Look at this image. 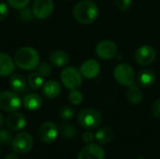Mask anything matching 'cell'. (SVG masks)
Listing matches in <instances>:
<instances>
[{
	"label": "cell",
	"mask_w": 160,
	"mask_h": 159,
	"mask_svg": "<svg viewBox=\"0 0 160 159\" xmlns=\"http://www.w3.org/2000/svg\"><path fill=\"white\" fill-rule=\"evenodd\" d=\"M72 13L78 22L82 24H90L97 20L99 11L94 1L82 0L74 6Z\"/></svg>",
	"instance_id": "cell-1"
},
{
	"label": "cell",
	"mask_w": 160,
	"mask_h": 159,
	"mask_svg": "<svg viewBox=\"0 0 160 159\" xmlns=\"http://www.w3.org/2000/svg\"><path fill=\"white\" fill-rule=\"evenodd\" d=\"M15 65L23 70H33L39 65V54L32 47H22L14 54Z\"/></svg>",
	"instance_id": "cell-2"
},
{
	"label": "cell",
	"mask_w": 160,
	"mask_h": 159,
	"mask_svg": "<svg viewBox=\"0 0 160 159\" xmlns=\"http://www.w3.org/2000/svg\"><path fill=\"white\" fill-rule=\"evenodd\" d=\"M78 122L85 129H94L102 123V114L96 109H84L79 112Z\"/></svg>",
	"instance_id": "cell-3"
},
{
	"label": "cell",
	"mask_w": 160,
	"mask_h": 159,
	"mask_svg": "<svg viewBox=\"0 0 160 159\" xmlns=\"http://www.w3.org/2000/svg\"><path fill=\"white\" fill-rule=\"evenodd\" d=\"M60 79L63 85L68 90L79 89L82 83V75L81 71L74 67L64 68L61 72Z\"/></svg>",
	"instance_id": "cell-4"
},
{
	"label": "cell",
	"mask_w": 160,
	"mask_h": 159,
	"mask_svg": "<svg viewBox=\"0 0 160 159\" xmlns=\"http://www.w3.org/2000/svg\"><path fill=\"white\" fill-rule=\"evenodd\" d=\"M115 81L123 86H131L135 83L136 75L132 68L128 64H119L113 70Z\"/></svg>",
	"instance_id": "cell-5"
},
{
	"label": "cell",
	"mask_w": 160,
	"mask_h": 159,
	"mask_svg": "<svg viewBox=\"0 0 160 159\" xmlns=\"http://www.w3.org/2000/svg\"><path fill=\"white\" fill-rule=\"evenodd\" d=\"M22 106L21 97L12 91H2L0 93V109L7 112L18 111Z\"/></svg>",
	"instance_id": "cell-6"
},
{
	"label": "cell",
	"mask_w": 160,
	"mask_h": 159,
	"mask_svg": "<svg viewBox=\"0 0 160 159\" xmlns=\"http://www.w3.org/2000/svg\"><path fill=\"white\" fill-rule=\"evenodd\" d=\"M34 144V140L31 134L27 132H19L16 134L11 142L12 149L18 154L28 153Z\"/></svg>",
	"instance_id": "cell-7"
},
{
	"label": "cell",
	"mask_w": 160,
	"mask_h": 159,
	"mask_svg": "<svg viewBox=\"0 0 160 159\" xmlns=\"http://www.w3.org/2000/svg\"><path fill=\"white\" fill-rule=\"evenodd\" d=\"M54 8L53 0H35L32 7L34 17L39 20L49 18Z\"/></svg>",
	"instance_id": "cell-8"
},
{
	"label": "cell",
	"mask_w": 160,
	"mask_h": 159,
	"mask_svg": "<svg viewBox=\"0 0 160 159\" xmlns=\"http://www.w3.org/2000/svg\"><path fill=\"white\" fill-rule=\"evenodd\" d=\"M58 127L55 124L52 122H45L43 123L38 131L39 140L44 143H52L55 141L58 136Z\"/></svg>",
	"instance_id": "cell-9"
},
{
	"label": "cell",
	"mask_w": 160,
	"mask_h": 159,
	"mask_svg": "<svg viewBox=\"0 0 160 159\" xmlns=\"http://www.w3.org/2000/svg\"><path fill=\"white\" fill-rule=\"evenodd\" d=\"M97 55L103 60H110L117 54V46L112 40H102L96 47Z\"/></svg>",
	"instance_id": "cell-10"
},
{
	"label": "cell",
	"mask_w": 160,
	"mask_h": 159,
	"mask_svg": "<svg viewBox=\"0 0 160 159\" xmlns=\"http://www.w3.org/2000/svg\"><path fill=\"white\" fill-rule=\"evenodd\" d=\"M156 59V51L150 45H142L135 52V60L142 66H147Z\"/></svg>",
	"instance_id": "cell-11"
},
{
	"label": "cell",
	"mask_w": 160,
	"mask_h": 159,
	"mask_svg": "<svg viewBox=\"0 0 160 159\" xmlns=\"http://www.w3.org/2000/svg\"><path fill=\"white\" fill-rule=\"evenodd\" d=\"M105 158V151L102 147L96 143H88L85 147H83L79 156L78 159H104Z\"/></svg>",
	"instance_id": "cell-12"
},
{
	"label": "cell",
	"mask_w": 160,
	"mask_h": 159,
	"mask_svg": "<svg viewBox=\"0 0 160 159\" xmlns=\"http://www.w3.org/2000/svg\"><path fill=\"white\" fill-rule=\"evenodd\" d=\"M7 127L13 131H20L23 129L26 126V119L25 116L20 112H13L8 114L6 120Z\"/></svg>",
	"instance_id": "cell-13"
},
{
	"label": "cell",
	"mask_w": 160,
	"mask_h": 159,
	"mask_svg": "<svg viewBox=\"0 0 160 159\" xmlns=\"http://www.w3.org/2000/svg\"><path fill=\"white\" fill-rule=\"evenodd\" d=\"M80 71L86 79H94L100 72V65L95 59L86 60L81 67Z\"/></svg>",
	"instance_id": "cell-14"
},
{
	"label": "cell",
	"mask_w": 160,
	"mask_h": 159,
	"mask_svg": "<svg viewBox=\"0 0 160 159\" xmlns=\"http://www.w3.org/2000/svg\"><path fill=\"white\" fill-rule=\"evenodd\" d=\"M14 60L7 53L0 52V76L7 77L14 71Z\"/></svg>",
	"instance_id": "cell-15"
},
{
	"label": "cell",
	"mask_w": 160,
	"mask_h": 159,
	"mask_svg": "<svg viewBox=\"0 0 160 159\" xmlns=\"http://www.w3.org/2000/svg\"><path fill=\"white\" fill-rule=\"evenodd\" d=\"M156 73L154 70L150 69V68H144L142 69L137 77V81L138 83L142 86V87H150L152 86L155 82H156Z\"/></svg>",
	"instance_id": "cell-16"
},
{
	"label": "cell",
	"mask_w": 160,
	"mask_h": 159,
	"mask_svg": "<svg viewBox=\"0 0 160 159\" xmlns=\"http://www.w3.org/2000/svg\"><path fill=\"white\" fill-rule=\"evenodd\" d=\"M61 93V85L57 81H48L42 86V94L45 97L52 99L57 97Z\"/></svg>",
	"instance_id": "cell-17"
},
{
	"label": "cell",
	"mask_w": 160,
	"mask_h": 159,
	"mask_svg": "<svg viewBox=\"0 0 160 159\" xmlns=\"http://www.w3.org/2000/svg\"><path fill=\"white\" fill-rule=\"evenodd\" d=\"M42 104H43V100L41 97L38 96V94H28L22 99L23 107L30 112H35L39 110Z\"/></svg>",
	"instance_id": "cell-18"
},
{
	"label": "cell",
	"mask_w": 160,
	"mask_h": 159,
	"mask_svg": "<svg viewBox=\"0 0 160 159\" xmlns=\"http://www.w3.org/2000/svg\"><path fill=\"white\" fill-rule=\"evenodd\" d=\"M49 61L52 66L56 67H62L69 63V55L65 51L57 50L50 54Z\"/></svg>",
	"instance_id": "cell-19"
},
{
	"label": "cell",
	"mask_w": 160,
	"mask_h": 159,
	"mask_svg": "<svg viewBox=\"0 0 160 159\" xmlns=\"http://www.w3.org/2000/svg\"><path fill=\"white\" fill-rule=\"evenodd\" d=\"M96 140L98 141V143L100 144H107L109 142H111L112 141V139L114 138V132L113 130L109 127H103L101 128H99L96 135H95Z\"/></svg>",
	"instance_id": "cell-20"
},
{
	"label": "cell",
	"mask_w": 160,
	"mask_h": 159,
	"mask_svg": "<svg viewBox=\"0 0 160 159\" xmlns=\"http://www.w3.org/2000/svg\"><path fill=\"white\" fill-rule=\"evenodd\" d=\"M9 85L14 92H23L26 89L27 82L24 77L21 74H11L9 78Z\"/></svg>",
	"instance_id": "cell-21"
},
{
	"label": "cell",
	"mask_w": 160,
	"mask_h": 159,
	"mask_svg": "<svg viewBox=\"0 0 160 159\" xmlns=\"http://www.w3.org/2000/svg\"><path fill=\"white\" fill-rule=\"evenodd\" d=\"M127 98L130 104L138 105V104H141L143 100V93L139 87L131 85V86H129V88L128 90Z\"/></svg>",
	"instance_id": "cell-22"
},
{
	"label": "cell",
	"mask_w": 160,
	"mask_h": 159,
	"mask_svg": "<svg viewBox=\"0 0 160 159\" xmlns=\"http://www.w3.org/2000/svg\"><path fill=\"white\" fill-rule=\"evenodd\" d=\"M27 83L32 89H39L44 84V78L38 72H32L28 75Z\"/></svg>",
	"instance_id": "cell-23"
},
{
	"label": "cell",
	"mask_w": 160,
	"mask_h": 159,
	"mask_svg": "<svg viewBox=\"0 0 160 159\" xmlns=\"http://www.w3.org/2000/svg\"><path fill=\"white\" fill-rule=\"evenodd\" d=\"M58 130L64 138L68 139V140L74 139L78 135L77 129L72 125H69V124H62Z\"/></svg>",
	"instance_id": "cell-24"
},
{
	"label": "cell",
	"mask_w": 160,
	"mask_h": 159,
	"mask_svg": "<svg viewBox=\"0 0 160 159\" xmlns=\"http://www.w3.org/2000/svg\"><path fill=\"white\" fill-rule=\"evenodd\" d=\"M76 114V112L73 108L69 107V106H64L59 110V116L62 120L68 121V120H71Z\"/></svg>",
	"instance_id": "cell-25"
},
{
	"label": "cell",
	"mask_w": 160,
	"mask_h": 159,
	"mask_svg": "<svg viewBox=\"0 0 160 159\" xmlns=\"http://www.w3.org/2000/svg\"><path fill=\"white\" fill-rule=\"evenodd\" d=\"M82 94L78 89L70 90V93L68 94V100L72 105H80L82 102Z\"/></svg>",
	"instance_id": "cell-26"
},
{
	"label": "cell",
	"mask_w": 160,
	"mask_h": 159,
	"mask_svg": "<svg viewBox=\"0 0 160 159\" xmlns=\"http://www.w3.org/2000/svg\"><path fill=\"white\" fill-rule=\"evenodd\" d=\"M38 72L43 77L47 78L51 75L52 73V67L49 63L47 62H42L38 66Z\"/></svg>",
	"instance_id": "cell-27"
},
{
	"label": "cell",
	"mask_w": 160,
	"mask_h": 159,
	"mask_svg": "<svg viewBox=\"0 0 160 159\" xmlns=\"http://www.w3.org/2000/svg\"><path fill=\"white\" fill-rule=\"evenodd\" d=\"M18 16H19V19L22 20V21H24V22H27V21H31L34 17V14H33V11H32V8L30 9L29 7H23L22 9H19V12H18Z\"/></svg>",
	"instance_id": "cell-28"
},
{
	"label": "cell",
	"mask_w": 160,
	"mask_h": 159,
	"mask_svg": "<svg viewBox=\"0 0 160 159\" xmlns=\"http://www.w3.org/2000/svg\"><path fill=\"white\" fill-rule=\"evenodd\" d=\"M13 138L12 134L8 129H1L0 130V142L3 145H8L11 143Z\"/></svg>",
	"instance_id": "cell-29"
},
{
	"label": "cell",
	"mask_w": 160,
	"mask_h": 159,
	"mask_svg": "<svg viewBox=\"0 0 160 159\" xmlns=\"http://www.w3.org/2000/svg\"><path fill=\"white\" fill-rule=\"evenodd\" d=\"M8 1V4L15 8V9H22L23 7H26L30 2V0H7Z\"/></svg>",
	"instance_id": "cell-30"
},
{
	"label": "cell",
	"mask_w": 160,
	"mask_h": 159,
	"mask_svg": "<svg viewBox=\"0 0 160 159\" xmlns=\"http://www.w3.org/2000/svg\"><path fill=\"white\" fill-rule=\"evenodd\" d=\"M114 4L119 10H128L132 6V0H114Z\"/></svg>",
	"instance_id": "cell-31"
},
{
	"label": "cell",
	"mask_w": 160,
	"mask_h": 159,
	"mask_svg": "<svg viewBox=\"0 0 160 159\" xmlns=\"http://www.w3.org/2000/svg\"><path fill=\"white\" fill-rule=\"evenodd\" d=\"M152 114L158 118L160 119V98H158L152 105Z\"/></svg>",
	"instance_id": "cell-32"
},
{
	"label": "cell",
	"mask_w": 160,
	"mask_h": 159,
	"mask_svg": "<svg viewBox=\"0 0 160 159\" xmlns=\"http://www.w3.org/2000/svg\"><path fill=\"white\" fill-rule=\"evenodd\" d=\"M8 15V7L7 4L0 2V22L7 19Z\"/></svg>",
	"instance_id": "cell-33"
},
{
	"label": "cell",
	"mask_w": 160,
	"mask_h": 159,
	"mask_svg": "<svg viewBox=\"0 0 160 159\" xmlns=\"http://www.w3.org/2000/svg\"><path fill=\"white\" fill-rule=\"evenodd\" d=\"M82 140L86 143H92L93 141L95 140V135L91 131H85L82 134Z\"/></svg>",
	"instance_id": "cell-34"
},
{
	"label": "cell",
	"mask_w": 160,
	"mask_h": 159,
	"mask_svg": "<svg viewBox=\"0 0 160 159\" xmlns=\"http://www.w3.org/2000/svg\"><path fill=\"white\" fill-rule=\"evenodd\" d=\"M4 159H19V158H18L17 155H15V154H13V153H9V154H8V155L5 157V158Z\"/></svg>",
	"instance_id": "cell-35"
},
{
	"label": "cell",
	"mask_w": 160,
	"mask_h": 159,
	"mask_svg": "<svg viewBox=\"0 0 160 159\" xmlns=\"http://www.w3.org/2000/svg\"><path fill=\"white\" fill-rule=\"evenodd\" d=\"M4 122H5V120H4V117H3V115L0 113V128L3 127V125H4Z\"/></svg>",
	"instance_id": "cell-36"
},
{
	"label": "cell",
	"mask_w": 160,
	"mask_h": 159,
	"mask_svg": "<svg viewBox=\"0 0 160 159\" xmlns=\"http://www.w3.org/2000/svg\"><path fill=\"white\" fill-rule=\"evenodd\" d=\"M0 154H1V148H0Z\"/></svg>",
	"instance_id": "cell-37"
},
{
	"label": "cell",
	"mask_w": 160,
	"mask_h": 159,
	"mask_svg": "<svg viewBox=\"0 0 160 159\" xmlns=\"http://www.w3.org/2000/svg\"><path fill=\"white\" fill-rule=\"evenodd\" d=\"M0 1H3V0H0Z\"/></svg>",
	"instance_id": "cell-38"
},
{
	"label": "cell",
	"mask_w": 160,
	"mask_h": 159,
	"mask_svg": "<svg viewBox=\"0 0 160 159\" xmlns=\"http://www.w3.org/2000/svg\"><path fill=\"white\" fill-rule=\"evenodd\" d=\"M66 1H68V0H66Z\"/></svg>",
	"instance_id": "cell-39"
}]
</instances>
